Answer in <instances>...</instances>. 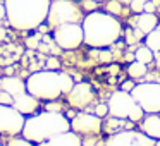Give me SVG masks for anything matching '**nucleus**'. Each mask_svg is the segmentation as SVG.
<instances>
[{
	"instance_id": "1",
	"label": "nucleus",
	"mask_w": 160,
	"mask_h": 146,
	"mask_svg": "<svg viewBox=\"0 0 160 146\" xmlns=\"http://www.w3.org/2000/svg\"><path fill=\"white\" fill-rule=\"evenodd\" d=\"M81 26L84 33V43L93 48H105L114 45L122 33L119 19L110 12H90L86 17H83Z\"/></svg>"
},
{
	"instance_id": "2",
	"label": "nucleus",
	"mask_w": 160,
	"mask_h": 146,
	"mask_svg": "<svg viewBox=\"0 0 160 146\" xmlns=\"http://www.w3.org/2000/svg\"><path fill=\"white\" fill-rule=\"evenodd\" d=\"M74 79L59 71H38L26 79V91L38 100H57L60 95H67L74 86Z\"/></svg>"
},
{
	"instance_id": "3",
	"label": "nucleus",
	"mask_w": 160,
	"mask_h": 146,
	"mask_svg": "<svg viewBox=\"0 0 160 146\" xmlns=\"http://www.w3.org/2000/svg\"><path fill=\"white\" fill-rule=\"evenodd\" d=\"M7 19L16 29H36L47 21L50 0H5Z\"/></svg>"
},
{
	"instance_id": "4",
	"label": "nucleus",
	"mask_w": 160,
	"mask_h": 146,
	"mask_svg": "<svg viewBox=\"0 0 160 146\" xmlns=\"http://www.w3.org/2000/svg\"><path fill=\"white\" fill-rule=\"evenodd\" d=\"M66 131H71L69 119L62 112L45 110L42 114H33L29 119H26L21 134H22V138L38 144V143L48 141L50 138L60 134V132H66Z\"/></svg>"
},
{
	"instance_id": "5",
	"label": "nucleus",
	"mask_w": 160,
	"mask_h": 146,
	"mask_svg": "<svg viewBox=\"0 0 160 146\" xmlns=\"http://www.w3.org/2000/svg\"><path fill=\"white\" fill-rule=\"evenodd\" d=\"M108 114L117 119H128L131 122H139L145 117V110L139 107V103L132 98L129 91H115L107 101Z\"/></svg>"
},
{
	"instance_id": "6",
	"label": "nucleus",
	"mask_w": 160,
	"mask_h": 146,
	"mask_svg": "<svg viewBox=\"0 0 160 146\" xmlns=\"http://www.w3.org/2000/svg\"><path fill=\"white\" fill-rule=\"evenodd\" d=\"M50 26L57 28L60 24H67V22H79L83 21L81 11L78 5L71 0H55L50 4L48 9V17H47Z\"/></svg>"
},
{
	"instance_id": "7",
	"label": "nucleus",
	"mask_w": 160,
	"mask_h": 146,
	"mask_svg": "<svg viewBox=\"0 0 160 146\" xmlns=\"http://www.w3.org/2000/svg\"><path fill=\"white\" fill-rule=\"evenodd\" d=\"M132 98L139 103L145 114H160V84L141 83L136 84L131 91Z\"/></svg>"
},
{
	"instance_id": "8",
	"label": "nucleus",
	"mask_w": 160,
	"mask_h": 146,
	"mask_svg": "<svg viewBox=\"0 0 160 146\" xmlns=\"http://www.w3.org/2000/svg\"><path fill=\"white\" fill-rule=\"evenodd\" d=\"M53 41L59 48L62 50H74L84 43V33L83 26L79 22H67V24H60L53 31Z\"/></svg>"
},
{
	"instance_id": "9",
	"label": "nucleus",
	"mask_w": 160,
	"mask_h": 146,
	"mask_svg": "<svg viewBox=\"0 0 160 146\" xmlns=\"http://www.w3.org/2000/svg\"><path fill=\"white\" fill-rule=\"evenodd\" d=\"M155 139L148 138L143 131L124 129L110 134L105 139V146H155Z\"/></svg>"
},
{
	"instance_id": "10",
	"label": "nucleus",
	"mask_w": 160,
	"mask_h": 146,
	"mask_svg": "<svg viewBox=\"0 0 160 146\" xmlns=\"http://www.w3.org/2000/svg\"><path fill=\"white\" fill-rule=\"evenodd\" d=\"M26 122V115L18 112L12 105L0 103V134L16 136L21 134Z\"/></svg>"
},
{
	"instance_id": "11",
	"label": "nucleus",
	"mask_w": 160,
	"mask_h": 146,
	"mask_svg": "<svg viewBox=\"0 0 160 146\" xmlns=\"http://www.w3.org/2000/svg\"><path fill=\"white\" fill-rule=\"evenodd\" d=\"M102 117L97 114L79 112L71 119V131L78 132L79 136H98L102 132Z\"/></svg>"
},
{
	"instance_id": "12",
	"label": "nucleus",
	"mask_w": 160,
	"mask_h": 146,
	"mask_svg": "<svg viewBox=\"0 0 160 146\" xmlns=\"http://www.w3.org/2000/svg\"><path fill=\"white\" fill-rule=\"evenodd\" d=\"M67 100H69L71 107L83 110L95 100V91L91 88V84L88 83H76L72 86V90L67 93Z\"/></svg>"
},
{
	"instance_id": "13",
	"label": "nucleus",
	"mask_w": 160,
	"mask_h": 146,
	"mask_svg": "<svg viewBox=\"0 0 160 146\" xmlns=\"http://www.w3.org/2000/svg\"><path fill=\"white\" fill-rule=\"evenodd\" d=\"M36 146H83V139H81V136L78 132L66 131L50 138L48 141L38 143Z\"/></svg>"
},
{
	"instance_id": "14",
	"label": "nucleus",
	"mask_w": 160,
	"mask_h": 146,
	"mask_svg": "<svg viewBox=\"0 0 160 146\" xmlns=\"http://www.w3.org/2000/svg\"><path fill=\"white\" fill-rule=\"evenodd\" d=\"M12 107L18 112H21L22 115H33L40 107V100L26 91V93H21V95H18V96H14Z\"/></svg>"
},
{
	"instance_id": "15",
	"label": "nucleus",
	"mask_w": 160,
	"mask_h": 146,
	"mask_svg": "<svg viewBox=\"0 0 160 146\" xmlns=\"http://www.w3.org/2000/svg\"><path fill=\"white\" fill-rule=\"evenodd\" d=\"M139 131H143L148 138L158 141L160 139V114H145V117L138 122Z\"/></svg>"
},
{
	"instance_id": "16",
	"label": "nucleus",
	"mask_w": 160,
	"mask_h": 146,
	"mask_svg": "<svg viewBox=\"0 0 160 146\" xmlns=\"http://www.w3.org/2000/svg\"><path fill=\"white\" fill-rule=\"evenodd\" d=\"M157 24H158V21H157V16L153 14V12H141V14H138V17H136V28H138L143 35H148L150 31L157 29Z\"/></svg>"
},
{
	"instance_id": "17",
	"label": "nucleus",
	"mask_w": 160,
	"mask_h": 146,
	"mask_svg": "<svg viewBox=\"0 0 160 146\" xmlns=\"http://www.w3.org/2000/svg\"><path fill=\"white\" fill-rule=\"evenodd\" d=\"M2 91H7L12 96H18L21 93H26V81L19 79V77H5L0 83Z\"/></svg>"
},
{
	"instance_id": "18",
	"label": "nucleus",
	"mask_w": 160,
	"mask_h": 146,
	"mask_svg": "<svg viewBox=\"0 0 160 146\" xmlns=\"http://www.w3.org/2000/svg\"><path fill=\"white\" fill-rule=\"evenodd\" d=\"M128 74L131 79H139L146 74V64L145 62H139V60H134V62L129 64L128 67Z\"/></svg>"
},
{
	"instance_id": "19",
	"label": "nucleus",
	"mask_w": 160,
	"mask_h": 146,
	"mask_svg": "<svg viewBox=\"0 0 160 146\" xmlns=\"http://www.w3.org/2000/svg\"><path fill=\"white\" fill-rule=\"evenodd\" d=\"M145 45L148 46L152 52H158L160 50V29H153L146 35L145 38Z\"/></svg>"
},
{
	"instance_id": "20",
	"label": "nucleus",
	"mask_w": 160,
	"mask_h": 146,
	"mask_svg": "<svg viewBox=\"0 0 160 146\" xmlns=\"http://www.w3.org/2000/svg\"><path fill=\"white\" fill-rule=\"evenodd\" d=\"M153 59H155V52H152L146 45L139 46L134 53V60H139V62H145V64H150Z\"/></svg>"
},
{
	"instance_id": "21",
	"label": "nucleus",
	"mask_w": 160,
	"mask_h": 146,
	"mask_svg": "<svg viewBox=\"0 0 160 146\" xmlns=\"http://www.w3.org/2000/svg\"><path fill=\"white\" fill-rule=\"evenodd\" d=\"M145 4L146 0H131L129 7H131V11L134 14H141V12H145Z\"/></svg>"
},
{
	"instance_id": "22",
	"label": "nucleus",
	"mask_w": 160,
	"mask_h": 146,
	"mask_svg": "<svg viewBox=\"0 0 160 146\" xmlns=\"http://www.w3.org/2000/svg\"><path fill=\"white\" fill-rule=\"evenodd\" d=\"M7 146H35V143H31L26 138H14L7 143Z\"/></svg>"
},
{
	"instance_id": "23",
	"label": "nucleus",
	"mask_w": 160,
	"mask_h": 146,
	"mask_svg": "<svg viewBox=\"0 0 160 146\" xmlns=\"http://www.w3.org/2000/svg\"><path fill=\"white\" fill-rule=\"evenodd\" d=\"M108 12H110V14H121L122 12V9H121V2H119V0H112L110 4H108Z\"/></svg>"
},
{
	"instance_id": "24",
	"label": "nucleus",
	"mask_w": 160,
	"mask_h": 146,
	"mask_svg": "<svg viewBox=\"0 0 160 146\" xmlns=\"http://www.w3.org/2000/svg\"><path fill=\"white\" fill-rule=\"evenodd\" d=\"M12 101H14V96H12V95H9L7 91H0V103L2 105H12Z\"/></svg>"
},
{
	"instance_id": "25",
	"label": "nucleus",
	"mask_w": 160,
	"mask_h": 146,
	"mask_svg": "<svg viewBox=\"0 0 160 146\" xmlns=\"http://www.w3.org/2000/svg\"><path fill=\"white\" fill-rule=\"evenodd\" d=\"M95 114H97L98 117L103 119L105 115L108 114V105H107V103H100V105H97V108H95Z\"/></svg>"
},
{
	"instance_id": "26",
	"label": "nucleus",
	"mask_w": 160,
	"mask_h": 146,
	"mask_svg": "<svg viewBox=\"0 0 160 146\" xmlns=\"http://www.w3.org/2000/svg\"><path fill=\"white\" fill-rule=\"evenodd\" d=\"M45 110H50V112H60V110H62V107H60V103H57V101L50 100V103L47 105Z\"/></svg>"
},
{
	"instance_id": "27",
	"label": "nucleus",
	"mask_w": 160,
	"mask_h": 146,
	"mask_svg": "<svg viewBox=\"0 0 160 146\" xmlns=\"http://www.w3.org/2000/svg\"><path fill=\"white\" fill-rule=\"evenodd\" d=\"M134 86H136V83H134V81H131V79H129V81H126V83L121 86V90L129 91V93H131V91H132V88H134Z\"/></svg>"
},
{
	"instance_id": "28",
	"label": "nucleus",
	"mask_w": 160,
	"mask_h": 146,
	"mask_svg": "<svg viewBox=\"0 0 160 146\" xmlns=\"http://www.w3.org/2000/svg\"><path fill=\"white\" fill-rule=\"evenodd\" d=\"M97 4H98V2H95V0H86V2H84V7H86V11L93 12L95 7H97Z\"/></svg>"
},
{
	"instance_id": "29",
	"label": "nucleus",
	"mask_w": 160,
	"mask_h": 146,
	"mask_svg": "<svg viewBox=\"0 0 160 146\" xmlns=\"http://www.w3.org/2000/svg\"><path fill=\"white\" fill-rule=\"evenodd\" d=\"M138 35H136V33H132L131 31V29H129V31H128V38H126V41H128V43H134V41H138Z\"/></svg>"
},
{
	"instance_id": "30",
	"label": "nucleus",
	"mask_w": 160,
	"mask_h": 146,
	"mask_svg": "<svg viewBox=\"0 0 160 146\" xmlns=\"http://www.w3.org/2000/svg\"><path fill=\"white\" fill-rule=\"evenodd\" d=\"M155 11V4H152V2H148L146 0V4H145V12H153Z\"/></svg>"
},
{
	"instance_id": "31",
	"label": "nucleus",
	"mask_w": 160,
	"mask_h": 146,
	"mask_svg": "<svg viewBox=\"0 0 160 146\" xmlns=\"http://www.w3.org/2000/svg\"><path fill=\"white\" fill-rule=\"evenodd\" d=\"M7 17V11H5V4H0V19Z\"/></svg>"
},
{
	"instance_id": "32",
	"label": "nucleus",
	"mask_w": 160,
	"mask_h": 146,
	"mask_svg": "<svg viewBox=\"0 0 160 146\" xmlns=\"http://www.w3.org/2000/svg\"><path fill=\"white\" fill-rule=\"evenodd\" d=\"M100 59H102V60H110V53L102 52V53H100Z\"/></svg>"
},
{
	"instance_id": "33",
	"label": "nucleus",
	"mask_w": 160,
	"mask_h": 146,
	"mask_svg": "<svg viewBox=\"0 0 160 146\" xmlns=\"http://www.w3.org/2000/svg\"><path fill=\"white\" fill-rule=\"evenodd\" d=\"M83 146H105V143H91V144H90V143H84L83 141Z\"/></svg>"
},
{
	"instance_id": "34",
	"label": "nucleus",
	"mask_w": 160,
	"mask_h": 146,
	"mask_svg": "<svg viewBox=\"0 0 160 146\" xmlns=\"http://www.w3.org/2000/svg\"><path fill=\"white\" fill-rule=\"evenodd\" d=\"M4 38H5V29L0 28V40H4Z\"/></svg>"
},
{
	"instance_id": "35",
	"label": "nucleus",
	"mask_w": 160,
	"mask_h": 146,
	"mask_svg": "<svg viewBox=\"0 0 160 146\" xmlns=\"http://www.w3.org/2000/svg\"><path fill=\"white\" fill-rule=\"evenodd\" d=\"M121 4H131V0H119Z\"/></svg>"
},
{
	"instance_id": "36",
	"label": "nucleus",
	"mask_w": 160,
	"mask_h": 146,
	"mask_svg": "<svg viewBox=\"0 0 160 146\" xmlns=\"http://www.w3.org/2000/svg\"><path fill=\"white\" fill-rule=\"evenodd\" d=\"M155 146H160V139H158V141H157V143H155Z\"/></svg>"
},
{
	"instance_id": "37",
	"label": "nucleus",
	"mask_w": 160,
	"mask_h": 146,
	"mask_svg": "<svg viewBox=\"0 0 160 146\" xmlns=\"http://www.w3.org/2000/svg\"><path fill=\"white\" fill-rule=\"evenodd\" d=\"M95 2H105V0H95Z\"/></svg>"
},
{
	"instance_id": "38",
	"label": "nucleus",
	"mask_w": 160,
	"mask_h": 146,
	"mask_svg": "<svg viewBox=\"0 0 160 146\" xmlns=\"http://www.w3.org/2000/svg\"><path fill=\"white\" fill-rule=\"evenodd\" d=\"M0 83H2V79H0Z\"/></svg>"
},
{
	"instance_id": "39",
	"label": "nucleus",
	"mask_w": 160,
	"mask_h": 146,
	"mask_svg": "<svg viewBox=\"0 0 160 146\" xmlns=\"http://www.w3.org/2000/svg\"><path fill=\"white\" fill-rule=\"evenodd\" d=\"M0 146H4V144H0Z\"/></svg>"
}]
</instances>
